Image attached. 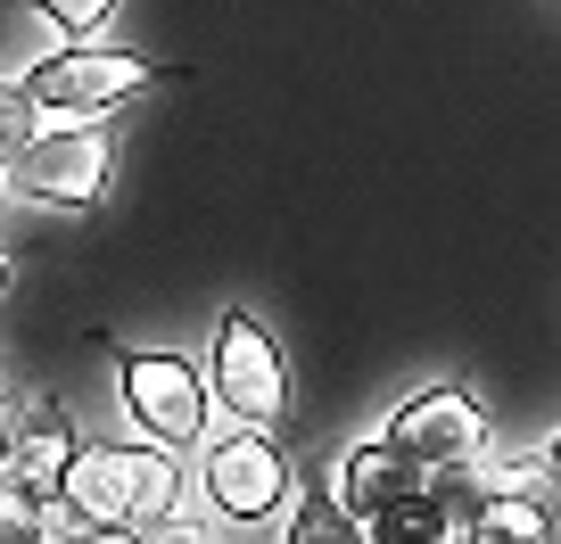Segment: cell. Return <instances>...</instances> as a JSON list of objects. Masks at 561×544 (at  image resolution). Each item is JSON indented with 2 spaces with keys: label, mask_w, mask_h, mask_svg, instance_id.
Segmentation results:
<instances>
[{
  "label": "cell",
  "mask_w": 561,
  "mask_h": 544,
  "mask_svg": "<svg viewBox=\"0 0 561 544\" xmlns=\"http://www.w3.org/2000/svg\"><path fill=\"white\" fill-rule=\"evenodd\" d=\"M42 132V116H34V100H25L18 83H0V182H9V165L25 158V141Z\"/></svg>",
  "instance_id": "obj_15"
},
{
  "label": "cell",
  "mask_w": 561,
  "mask_h": 544,
  "mask_svg": "<svg viewBox=\"0 0 561 544\" xmlns=\"http://www.w3.org/2000/svg\"><path fill=\"white\" fill-rule=\"evenodd\" d=\"M58 511L75 520H133V438H83L58 478Z\"/></svg>",
  "instance_id": "obj_8"
},
{
  "label": "cell",
  "mask_w": 561,
  "mask_h": 544,
  "mask_svg": "<svg viewBox=\"0 0 561 544\" xmlns=\"http://www.w3.org/2000/svg\"><path fill=\"white\" fill-rule=\"evenodd\" d=\"M9 281H18V256H9V247H0V298H9Z\"/></svg>",
  "instance_id": "obj_20"
},
{
  "label": "cell",
  "mask_w": 561,
  "mask_h": 544,
  "mask_svg": "<svg viewBox=\"0 0 561 544\" xmlns=\"http://www.w3.org/2000/svg\"><path fill=\"white\" fill-rule=\"evenodd\" d=\"M116 380H124V413H133L140 438H158V445H198L207 438L215 387L198 380L182 355H124Z\"/></svg>",
  "instance_id": "obj_5"
},
{
  "label": "cell",
  "mask_w": 561,
  "mask_h": 544,
  "mask_svg": "<svg viewBox=\"0 0 561 544\" xmlns=\"http://www.w3.org/2000/svg\"><path fill=\"white\" fill-rule=\"evenodd\" d=\"M537 487H545V495H561V429H553V445L537 454Z\"/></svg>",
  "instance_id": "obj_19"
},
{
  "label": "cell",
  "mask_w": 561,
  "mask_h": 544,
  "mask_svg": "<svg viewBox=\"0 0 561 544\" xmlns=\"http://www.w3.org/2000/svg\"><path fill=\"white\" fill-rule=\"evenodd\" d=\"M207 387H215V404H224L231 421L273 429L280 413H289V363H280L273 331H264V322H248V314H224V322H215Z\"/></svg>",
  "instance_id": "obj_4"
},
{
  "label": "cell",
  "mask_w": 561,
  "mask_h": 544,
  "mask_svg": "<svg viewBox=\"0 0 561 544\" xmlns=\"http://www.w3.org/2000/svg\"><path fill=\"white\" fill-rule=\"evenodd\" d=\"M545 520H553V504H537V487H495L471 544H545Z\"/></svg>",
  "instance_id": "obj_11"
},
{
  "label": "cell",
  "mask_w": 561,
  "mask_h": 544,
  "mask_svg": "<svg viewBox=\"0 0 561 544\" xmlns=\"http://www.w3.org/2000/svg\"><path fill=\"white\" fill-rule=\"evenodd\" d=\"M280 544H371L364 511H347L339 495H298L289 520H280Z\"/></svg>",
  "instance_id": "obj_13"
},
{
  "label": "cell",
  "mask_w": 561,
  "mask_h": 544,
  "mask_svg": "<svg viewBox=\"0 0 561 544\" xmlns=\"http://www.w3.org/2000/svg\"><path fill=\"white\" fill-rule=\"evenodd\" d=\"M430 487V462H413L397 438H364V445H347V462H339V504L347 511H388V504H404V495H421Z\"/></svg>",
  "instance_id": "obj_9"
},
{
  "label": "cell",
  "mask_w": 561,
  "mask_h": 544,
  "mask_svg": "<svg viewBox=\"0 0 561 544\" xmlns=\"http://www.w3.org/2000/svg\"><path fill=\"white\" fill-rule=\"evenodd\" d=\"M75 445L83 438H75V421L58 413V396H42V387H18V396H9V471H18L25 487L58 495Z\"/></svg>",
  "instance_id": "obj_7"
},
{
  "label": "cell",
  "mask_w": 561,
  "mask_h": 544,
  "mask_svg": "<svg viewBox=\"0 0 561 544\" xmlns=\"http://www.w3.org/2000/svg\"><path fill=\"white\" fill-rule=\"evenodd\" d=\"M50 544H149V528H133V520H75V511H58Z\"/></svg>",
  "instance_id": "obj_16"
},
{
  "label": "cell",
  "mask_w": 561,
  "mask_h": 544,
  "mask_svg": "<svg viewBox=\"0 0 561 544\" xmlns=\"http://www.w3.org/2000/svg\"><path fill=\"white\" fill-rule=\"evenodd\" d=\"M50 520H58V495L25 487L18 471H0V544H50Z\"/></svg>",
  "instance_id": "obj_14"
},
{
  "label": "cell",
  "mask_w": 561,
  "mask_h": 544,
  "mask_svg": "<svg viewBox=\"0 0 561 544\" xmlns=\"http://www.w3.org/2000/svg\"><path fill=\"white\" fill-rule=\"evenodd\" d=\"M116 0H34V18H50L58 34H100Z\"/></svg>",
  "instance_id": "obj_17"
},
{
  "label": "cell",
  "mask_w": 561,
  "mask_h": 544,
  "mask_svg": "<svg viewBox=\"0 0 561 544\" xmlns=\"http://www.w3.org/2000/svg\"><path fill=\"white\" fill-rule=\"evenodd\" d=\"M198 504H207L215 528H256L280 520L298 504V478H289V454L273 445V429H248L231 421L224 438H198Z\"/></svg>",
  "instance_id": "obj_2"
},
{
  "label": "cell",
  "mask_w": 561,
  "mask_h": 544,
  "mask_svg": "<svg viewBox=\"0 0 561 544\" xmlns=\"http://www.w3.org/2000/svg\"><path fill=\"white\" fill-rule=\"evenodd\" d=\"M149 83H158V58L124 50V42H100V34H67L50 58H34L18 74V91L34 100L42 124H100L124 100H140Z\"/></svg>",
  "instance_id": "obj_1"
},
{
  "label": "cell",
  "mask_w": 561,
  "mask_h": 544,
  "mask_svg": "<svg viewBox=\"0 0 561 544\" xmlns=\"http://www.w3.org/2000/svg\"><path fill=\"white\" fill-rule=\"evenodd\" d=\"M364 528H371V544H455V536H462V528L446 520V504H438L430 487L404 495V504H388V511H371Z\"/></svg>",
  "instance_id": "obj_12"
},
{
  "label": "cell",
  "mask_w": 561,
  "mask_h": 544,
  "mask_svg": "<svg viewBox=\"0 0 561 544\" xmlns=\"http://www.w3.org/2000/svg\"><path fill=\"white\" fill-rule=\"evenodd\" d=\"M107 174H116V141L100 124H42L25 158L9 165L0 198H25V207H100Z\"/></svg>",
  "instance_id": "obj_3"
},
{
  "label": "cell",
  "mask_w": 561,
  "mask_h": 544,
  "mask_svg": "<svg viewBox=\"0 0 561 544\" xmlns=\"http://www.w3.org/2000/svg\"><path fill=\"white\" fill-rule=\"evenodd\" d=\"M388 438L413 462H430V471H471L488 454V413H479L471 387H421V396H404L388 413Z\"/></svg>",
  "instance_id": "obj_6"
},
{
  "label": "cell",
  "mask_w": 561,
  "mask_h": 544,
  "mask_svg": "<svg viewBox=\"0 0 561 544\" xmlns=\"http://www.w3.org/2000/svg\"><path fill=\"white\" fill-rule=\"evenodd\" d=\"M215 520H191V511H182V520H165V528H149V544H215L207 536Z\"/></svg>",
  "instance_id": "obj_18"
},
{
  "label": "cell",
  "mask_w": 561,
  "mask_h": 544,
  "mask_svg": "<svg viewBox=\"0 0 561 544\" xmlns=\"http://www.w3.org/2000/svg\"><path fill=\"white\" fill-rule=\"evenodd\" d=\"M545 544H561V495H553V520H545Z\"/></svg>",
  "instance_id": "obj_21"
},
{
  "label": "cell",
  "mask_w": 561,
  "mask_h": 544,
  "mask_svg": "<svg viewBox=\"0 0 561 544\" xmlns=\"http://www.w3.org/2000/svg\"><path fill=\"white\" fill-rule=\"evenodd\" d=\"M198 495V478L182 471V445H158V438H133V528H165L182 520Z\"/></svg>",
  "instance_id": "obj_10"
}]
</instances>
